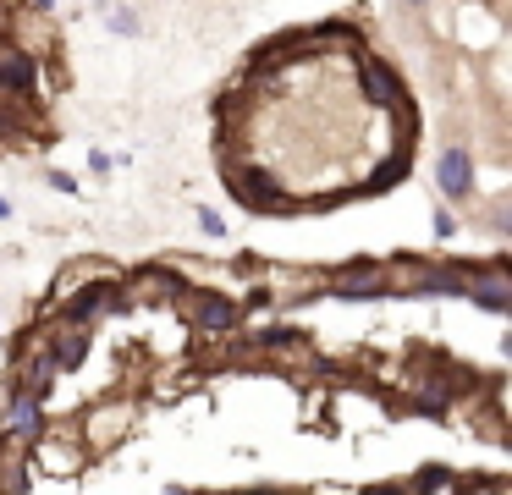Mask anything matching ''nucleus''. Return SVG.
<instances>
[{"mask_svg":"<svg viewBox=\"0 0 512 495\" xmlns=\"http://www.w3.org/2000/svg\"><path fill=\"white\" fill-rule=\"evenodd\" d=\"M320 292L342 297V303H375V297L391 292V286H386V264H380V259H353V264H342L336 275H325Z\"/></svg>","mask_w":512,"mask_h":495,"instance_id":"obj_1","label":"nucleus"},{"mask_svg":"<svg viewBox=\"0 0 512 495\" xmlns=\"http://www.w3.org/2000/svg\"><path fill=\"white\" fill-rule=\"evenodd\" d=\"M226 187H232V198L243 209H254V215H281V209H292V193L276 182V176H265V171H232Z\"/></svg>","mask_w":512,"mask_h":495,"instance_id":"obj_2","label":"nucleus"},{"mask_svg":"<svg viewBox=\"0 0 512 495\" xmlns=\"http://www.w3.org/2000/svg\"><path fill=\"white\" fill-rule=\"evenodd\" d=\"M435 193H441V204H468V193H474V154L463 143H446L435 154Z\"/></svg>","mask_w":512,"mask_h":495,"instance_id":"obj_3","label":"nucleus"},{"mask_svg":"<svg viewBox=\"0 0 512 495\" xmlns=\"http://www.w3.org/2000/svg\"><path fill=\"white\" fill-rule=\"evenodd\" d=\"M39 435H45V396H34V391L17 385L12 402H6V413H0V440H23V446H34Z\"/></svg>","mask_w":512,"mask_h":495,"instance_id":"obj_4","label":"nucleus"},{"mask_svg":"<svg viewBox=\"0 0 512 495\" xmlns=\"http://www.w3.org/2000/svg\"><path fill=\"white\" fill-rule=\"evenodd\" d=\"M463 297L474 308H485V314H512V275H507V264H485V270H468V281H463Z\"/></svg>","mask_w":512,"mask_h":495,"instance_id":"obj_5","label":"nucleus"},{"mask_svg":"<svg viewBox=\"0 0 512 495\" xmlns=\"http://www.w3.org/2000/svg\"><path fill=\"white\" fill-rule=\"evenodd\" d=\"M122 286L111 281V275H94V281H83L78 292H72V308H67V319L72 325H94L100 314H122Z\"/></svg>","mask_w":512,"mask_h":495,"instance_id":"obj_6","label":"nucleus"},{"mask_svg":"<svg viewBox=\"0 0 512 495\" xmlns=\"http://www.w3.org/2000/svg\"><path fill=\"white\" fill-rule=\"evenodd\" d=\"M358 83H364V99H369V105H380V110H391V105H402V99H408L402 77L391 72L375 50H358Z\"/></svg>","mask_w":512,"mask_h":495,"instance_id":"obj_7","label":"nucleus"},{"mask_svg":"<svg viewBox=\"0 0 512 495\" xmlns=\"http://www.w3.org/2000/svg\"><path fill=\"white\" fill-rule=\"evenodd\" d=\"M188 292V286H182V275L177 270H166V264H144V270H133V281L122 286V297L127 303H177V297Z\"/></svg>","mask_w":512,"mask_h":495,"instance_id":"obj_8","label":"nucleus"},{"mask_svg":"<svg viewBox=\"0 0 512 495\" xmlns=\"http://www.w3.org/2000/svg\"><path fill=\"white\" fill-rule=\"evenodd\" d=\"M39 88V66L23 44H0V94L6 99H34Z\"/></svg>","mask_w":512,"mask_h":495,"instance_id":"obj_9","label":"nucleus"},{"mask_svg":"<svg viewBox=\"0 0 512 495\" xmlns=\"http://www.w3.org/2000/svg\"><path fill=\"white\" fill-rule=\"evenodd\" d=\"M188 314H193V325H199L204 336H226V330L243 325V308H237L232 297H221V292H199Z\"/></svg>","mask_w":512,"mask_h":495,"instance_id":"obj_10","label":"nucleus"},{"mask_svg":"<svg viewBox=\"0 0 512 495\" xmlns=\"http://www.w3.org/2000/svg\"><path fill=\"white\" fill-rule=\"evenodd\" d=\"M45 347H50V358H56V369H61V374L78 369L83 352H89V325H72V319H67V325H61L56 336L45 341Z\"/></svg>","mask_w":512,"mask_h":495,"instance_id":"obj_11","label":"nucleus"},{"mask_svg":"<svg viewBox=\"0 0 512 495\" xmlns=\"http://www.w3.org/2000/svg\"><path fill=\"white\" fill-rule=\"evenodd\" d=\"M0 495H28V446L23 440H6V451H0Z\"/></svg>","mask_w":512,"mask_h":495,"instance_id":"obj_12","label":"nucleus"},{"mask_svg":"<svg viewBox=\"0 0 512 495\" xmlns=\"http://www.w3.org/2000/svg\"><path fill=\"white\" fill-rule=\"evenodd\" d=\"M28 138V99H0V143Z\"/></svg>","mask_w":512,"mask_h":495,"instance_id":"obj_13","label":"nucleus"},{"mask_svg":"<svg viewBox=\"0 0 512 495\" xmlns=\"http://www.w3.org/2000/svg\"><path fill=\"white\" fill-rule=\"evenodd\" d=\"M413 490H419V495H468V484L457 479V473H446V468H424Z\"/></svg>","mask_w":512,"mask_h":495,"instance_id":"obj_14","label":"nucleus"},{"mask_svg":"<svg viewBox=\"0 0 512 495\" xmlns=\"http://www.w3.org/2000/svg\"><path fill=\"white\" fill-rule=\"evenodd\" d=\"M435 237H441V242H452V237H457V215H452V204L435 209Z\"/></svg>","mask_w":512,"mask_h":495,"instance_id":"obj_15","label":"nucleus"},{"mask_svg":"<svg viewBox=\"0 0 512 495\" xmlns=\"http://www.w3.org/2000/svg\"><path fill=\"white\" fill-rule=\"evenodd\" d=\"M199 226H204V237H226V220L215 209H199Z\"/></svg>","mask_w":512,"mask_h":495,"instance_id":"obj_16","label":"nucleus"},{"mask_svg":"<svg viewBox=\"0 0 512 495\" xmlns=\"http://www.w3.org/2000/svg\"><path fill=\"white\" fill-rule=\"evenodd\" d=\"M111 28H116V33H138V11H127V6L111 11Z\"/></svg>","mask_w":512,"mask_h":495,"instance_id":"obj_17","label":"nucleus"},{"mask_svg":"<svg viewBox=\"0 0 512 495\" xmlns=\"http://www.w3.org/2000/svg\"><path fill=\"white\" fill-rule=\"evenodd\" d=\"M364 495H413V484H369Z\"/></svg>","mask_w":512,"mask_h":495,"instance_id":"obj_18","label":"nucleus"},{"mask_svg":"<svg viewBox=\"0 0 512 495\" xmlns=\"http://www.w3.org/2000/svg\"><path fill=\"white\" fill-rule=\"evenodd\" d=\"M50 187H56V193H78V182H72L67 171H50Z\"/></svg>","mask_w":512,"mask_h":495,"instance_id":"obj_19","label":"nucleus"},{"mask_svg":"<svg viewBox=\"0 0 512 495\" xmlns=\"http://www.w3.org/2000/svg\"><path fill=\"white\" fill-rule=\"evenodd\" d=\"M6 215H12V198H6V193H0V220H6Z\"/></svg>","mask_w":512,"mask_h":495,"instance_id":"obj_20","label":"nucleus"},{"mask_svg":"<svg viewBox=\"0 0 512 495\" xmlns=\"http://www.w3.org/2000/svg\"><path fill=\"white\" fill-rule=\"evenodd\" d=\"M28 6H34V11H50V6H56V0H28Z\"/></svg>","mask_w":512,"mask_h":495,"instance_id":"obj_21","label":"nucleus"},{"mask_svg":"<svg viewBox=\"0 0 512 495\" xmlns=\"http://www.w3.org/2000/svg\"><path fill=\"white\" fill-rule=\"evenodd\" d=\"M402 6H413V11H424V6H430V0H402Z\"/></svg>","mask_w":512,"mask_h":495,"instance_id":"obj_22","label":"nucleus"},{"mask_svg":"<svg viewBox=\"0 0 512 495\" xmlns=\"http://www.w3.org/2000/svg\"><path fill=\"white\" fill-rule=\"evenodd\" d=\"M0 99H6V94H0Z\"/></svg>","mask_w":512,"mask_h":495,"instance_id":"obj_23","label":"nucleus"}]
</instances>
